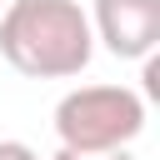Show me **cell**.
I'll use <instances>...</instances> for the list:
<instances>
[{"mask_svg":"<svg viewBox=\"0 0 160 160\" xmlns=\"http://www.w3.org/2000/svg\"><path fill=\"white\" fill-rule=\"evenodd\" d=\"M90 35L115 60H145L160 45V0H95Z\"/></svg>","mask_w":160,"mask_h":160,"instance_id":"cell-3","label":"cell"},{"mask_svg":"<svg viewBox=\"0 0 160 160\" xmlns=\"http://www.w3.org/2000/svg\"><path fill=\"white\" fill-rule=\"evenodd\" d=\"M145 95H160V60L145 55Z\"/></svg>","mask_w":160,"mask_h":160,"instance_id":"cell-6","label":"cell"},{"mask_svg":"<svg viewBox=\"0 0 160 160\" xmlns=\"http://www.w3.org/2000/svg\"><path fill=\"white\" fill-rule=\"evenodd\" d=\"M0 55L30 80H70L95 55L90 15L75 0H10L0 15Z\"/></svg>","mask_w":160,"mask_h":160,"instance_id":"cell-1","label":"cell"},{"mask_svg":"<svg viewBox=\"0 0 160 160\" xmlns=\"http://www.w3.org/2000/svg\"><path fill=\"white\" fill-rule=\"evenodd\" d=\"M50 160H135L130 150H55Z\"/></svg>","mask_w":160,"mask_h":160,"instance_id":"cell-4","label":"cell"},{"mask_svg":"<svg viewBox=\"0 0 160 160\" xmlns=\"http://www.w3.org/2000/svg\"><path fill=\"white\" fill-rule=\"evenodd\" d=\"M145 130V95L130 85H80L55 105L60 150H130Z\"/></svg>","mask_w":160,"mask_h":160,"instance_id":"cell-2","label":"cell"},{"mask_svg":"<svg viewBox=\"0 0 160 160\" xmlns=\"http://www.w3.org/2000/svg\"><path fill=\"white\" fill-rule=\"evenodd\" d=\"M0 160H40L25 140H0Z\"/></svg>","mask_w":160,"mask_h":160,"instance_id":"cell-5","label":"cell"}]
</instances>
